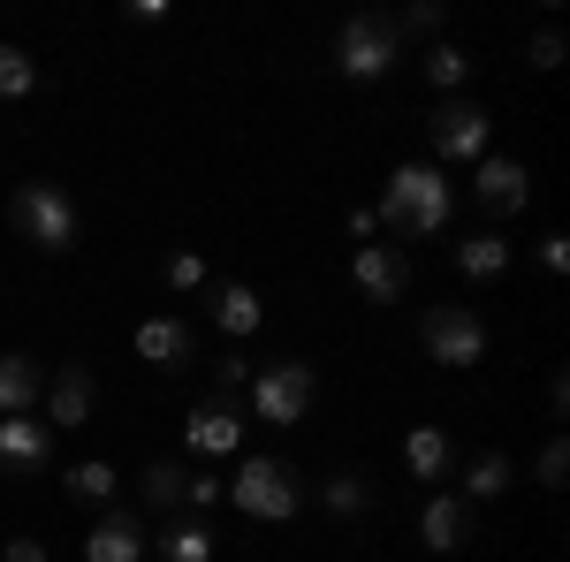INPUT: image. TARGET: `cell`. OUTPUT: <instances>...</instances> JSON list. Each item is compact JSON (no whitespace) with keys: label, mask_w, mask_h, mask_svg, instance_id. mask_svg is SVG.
Here are the masks:
<instances>
[{"label":"cell","mask_w":570,"mask_h":562,"mask_svg":"<svg viewBox=\"0 0 570 562\" xmlns=\"http://www.w3.org/2000/svg\"><path fill=\"white\" fill-rule=\"evenodd\" d=\"M449 214H456V183H449L434 160H403V168L389 175L381 220L411 228V236H441V228H449Z\"/></svg>","instance_id":"obj_1"},{"label":"cell","mask_w":570,"mask_h":562,"mask_svg":"<svg viewBox=\"0 0 570 562\" xmlns=\"http://www.w3.org/2000/svg\"><path fill=\"white\" fill-rule=\"evenodd\" d=\"M228 502H236L244 517H259V524H289L297 510H305V479H297L289 456H244Z\"/></svg>","instance_id":"obj_2"},{"label":"cell","mask_w":570,"mask_h":562,"mask_svg":"<svg viewBox=\"0 0 570 562\" xmlns=\"http://www.w3.org/2000/svg\"><path fill=\"white\" fill-rule=\"evenodd\" d=\"M395 61H403V31H395V16H351V23L335 31V69H343L351 85L389 77Z\"/></svg>","instance_id":"obj_3"},{"label":"cell","mask_w":570,"mask_h":562,"mask_svg":"<svg viewBox=\"0 0 570 562\" xmlns=\"http://www.w3.org/2000/svg\"><path fill=\"white\" fill-rule=\"evenodd\" d=\"M8 220H16L39 252H69V244H77V198H69L61 183H23V190L8 198Z\"/></svg>","instance_id":"obj_4"},{"label":"cell","mask_w":570,"mask_h":562,"mask_svg":"<svg viewBox=\"0 0 570 562\" xmlns=\"http://www.w3.org/2000/svg\"><path fill=\"white\" fill-rule=\"evenodd\" d=\"M312 395H320V373L297 365V357L252 373V411H259V426H297V418L312 411Z\"/></svg>","instance_id":"obj_5"},{"label":"cell","mask_w":570,"mask_h":562,"mask_svg":"<svg viewBox=\"0 0 570 562\" xmlns=\"http://www.w3.org/2000/svg\"><path fill=\"white\" fill-rule=\"evenodd\" d=\"M419 335H426V357H434V365H456V373L487 357V319L472 304H434Z\"/></svg>","instance_id":"obj_6"},{"label":"cell","mask_w":570,"mask_h":562,"mask_svg":"<svg viewBox=\"0 0 570 562\" xmlns=\"http://www.w3.org/2000/svg\"><path fill=\"white\" fill-rule=\"evenodd\" d=\"M487 137H494V122H487L480 107H464V99H449V107L426 115V145H434V160H472V168H480Z\"/></svg>","instance_id":"obj_7"},{"label":"cell","mask_w":570,"mask_h":562,"mask_svg":"<svg viewBox=\"0 0 570 562\" xmlns=\"http://www.w3.org/2000/svg\"><path fill=\"white\" fill-rule=\"evenodd\" d=\"M351 282H357V297H373V304H403V289H411V259H403V244H357Z\"/></svg>","instance_id":"obj_8"},{"label":"cell","mask_w":570,"mask_h":562,"mask_svg":"<svg viewBox=\"0 0 570 562\" xmlns=\"http://www.w3.org/2000/svg\"><path fill=\"white\" fill-rule=\"evenodd\" d=\"M472 198H480L487 214H525V198H532L525 160H494V152H487L480 168H472Z\"/></svg>","instance_id":"obj_9"},{"label":"cell","mask_w":570,"mask_h":562,"mask_svg":"<svg viewBox=\"0 0 570 562\" xmlns=\"http://www.w3.org/2000/svg\"><path fill=\"white\" fill-rule=\"evenodd\" d=\"M91 403H99V388H91V365H61L53 381H46V426H91Z\"/></svg>","instance_id":"obj_10"},{"label":"cell","mask_w":570,"mask_h":562,"mask_svg":"<svg viewBox=\"0 0 570 562\" xmlns=\"http://www.w3.org/2000/svg\"><path fill=\"white\" fill-rule=\"evenodd\" d=\"M419 540H426L434 555L472 548V502H464V494H434V502H426V517H419Z\"/></svg>","instance_id":"obj_11"},{"label":"cell","mask_w":570,"mask_h":562,"mask_svg":"<svg viewBox=\"0 0 570 562\" xmlns=\"http://www.w3.org/2000/svg\"><path fill=\"white\" fill-rule=\"evenodd\" d=\"M46 456H53V426H39V411L0 418V464H8V472H39Z\"/></svg>","instance_id":"obj_12"},{"label":"cell","mask_w":570,"mask_h":562,"mask_svg":"<svg viewBox=\"0 0 570 562\" xmlns=\"http://www.w3.org/2000/svg\"><path fill=\"white\" fill-rule=\"evenodd\" d=\"M183 433H190V448H198V456H236V448H244V418H236L228 403H198Z\"/></svg>","instance_id":"obj_13"},{"label":"cell","mask_w":570,"mask_h":562,"mask_svg":"<svg viewBox=\"0 0 570 562\" xmlns=\"http://www.w3.org/2000/svg\"><path fill=\"white\" fill-rule=\"evenodd\" d=\"M39 395H46L39 357L8 349V357H0V418H23V411H39Z\"/></svg>","instance_id":"obj_14"},{"label":"cell","mask_w":570,"mask_h":562,"mask_svg":"<svg viewBox=\"0 0 570 562\" xmlns=\"http://www.w3.org/2000/svg\"><path fill=\"white\" fill-rule=\"evenodd\" d=\"M85 562H145V524L137 517H99L85 540Z\"/></svg>","instance_id":"obj_15"},{"label":"cell","mask_w":570,"mask_h":562,"mask_svg":"<svg viewBox=\"0 0 570 562\" xmlns=\"http://www.w3.org/2000/svg\"><path fill=\"white\" fill-rule=\"evenodd\" d=\"M190 349H198V335L183 319H145L137 327V357L145 365H190Z\"/></svg>","instance_id":"obj_16"},{"label":"cell","mask_w":570,"mask_h":562,"mask_svg":"<svg viewBox=\"0 0 570 562\" xmlns=\"http://www.w3.org/2000/svg\"><path fill=\"white\" fill-rule=\"evenodd\" d=\"M403 464H411V479H449L456 448H449V433H441V426H411V433H403Z\"/></svg>","instance_id":"obj_17"},{"label":"cell","mask_w":570,"mask_h":562,"mask_svg":"<svg viewBox=\"0 0 570 562\" xmlns=\"http://www.w3.org/2000/svg\"><path fill=\"white\" fill-rule=\"evenodd\" d=\"M502 266H510V244H502L494 228H480V236L456 244V274H464V282H502Z\"/></svg>","instance_id":"obj_18"},{"label":"cell","mask_w":570,"mask_h":562,"mask_svg":"<svg viewBox=\"0 0 570 562\" xmlns=\"http://www.w3.org/2000/svg\"><path fill=\"white\" fill-rule=\"evenodd\" d=\"M510 486H518V464H510L502 448L472 456V472H464V502H494V494H510Z\"/></svg>","instance_id":"obj_19"},{"label":"cell","mask_w":570,"mask_h":562,"mask_svg":"<svg viewBox=\"0 0 570 562\" xmlns=\"http://www.w3.org/2000/svg\"><path fill=\"white\" fill-rule=\"evenodd\" d=\"M214 319L228 327V335H259V289H252V282H220Z\"/></svg>","instance_id":"obj_20"},{"label":"cell","mask_w":570,"mask_h":562,"mask_svg":"<svg viewBox=\"0 0 570 562\" xmlns=\"http://www.w3.org/2000/svg\"><path fill=\"white\" fill-rule=\"evenodd\" d=\"M320 510H327V517H365V510H373V479L365 472H335L327 486H320Z\"/></svg>","instance_id":"obj_21"},{"label":"cell","mask_w":570,"mask_h":562,"mask_svg":"<svg viewBox=\"0 0 570 562\" xmlns=\"http://www.w3.org/2000/svg\"><path fill=\"white\" fill-rule=\"evenodd\" d=\"M160 555L168 562H214V532L190 517V524H160Z\"/></svg>","instance_id":"obj_22"},{"label":"cell","mask_w":570,"mask_h":562,"mask_svg":"<svg viewBox=\"0 0 570 562\" xmlns=\"http://www.w3.org/2000/svg\"><path fill=\"white\" fill-rule=\"evenodd\" d=\"M39 91V61L23 46H0V99H31Z\"/></svg>","instance_id":"obj_23"},{"label":"cell","mask_w":570,"mask_h":562,"mask_svg":"<svg viewBox=\"0 0 570 562\" xmlns=\"http://www.w3.org/2000/svg\"><path fill=\"white\" fill-rule=\"evenodd\" d=\"M183 479L190 472H176V464H145V510H183Z\"/></svg>","instance_id":"obj_24"},{"label":"cell","mask_w":570,"mask_h":562,"mask_svg":"<svg viewBox=\"0 0 570 562\" xmlns=\"http://www.w3.org/2000/svg\"><path fill=\"white\" fill-rule=\"evenodd\" d=\"M115 486H122L115 464H77V472H69V494H77V502H115Z\"/></svg>","instance_id":"obj_25"},{"label":"cell","mask_w":570,"mask_h":562,"mask_svg":"<svg viewBox=\"0 0 570 562\" xmlns=\"http://www.w3.org/2000/svg\"><path fill=\"white\" fill-rule=\"evenodd\" d=\"M426 77H434L441 91H456L472 77V53H464V46H434V53H426Z\"/></svg>","instance_id":"obj_26"},{"label":"cell","mask_w":570,"mask_h":562,"mask_svg":"<svg viewBox=\"0 0 570 562\" xmlns=\"http://www.w3.org/2000/svg\"><path fill=\"white\" fill-rule=\"evenodd\" d=\"M441 23H449V8H441V0H419V8H403V16H395V31H419V39H434Z\"/></svg>","instance_id":"obj_27"},{"label":"cell","mask_w":570,"mask_h":562,"mask_svg":"<svg viewBox=\"0 0 570 562\" xmlns=\"http://www.w3.org/2000/svg\"><path fill=\"white\" fill-rule=\"evenodd\" d=\"M563 472H570V441L556 433V441L540 448V464H532V479H540V486H563Z\"/></svg>","instance_id":"obj_28"},{"label":"cell","mask_w":570,"mask_h":562,"mask_svg":"<svg viewBox=\"0 0 570 562\" xmlns=\"http://www.w3.org/2000/svg\"><path fill=\"white\" fill-rule=\"evenodd\" d=\"M206 282V259L198 252H168V289H198Z\"/></svg>","instance_id":"obj_29"},{"label":"cell","mask_w":570,"mask_h":562,"mask_svg":"<svg viewBox=\"0 0 570 562\" xmlns=\"http://www.w3.org/2000/svg\"><path fill=\"white\" fill-rule=\"evenodd\" d=\"M214 502H220V479L214 472H190V479H183V510H214Z\"/></svg>","instance_id":"obj_30"},{"label":"cell","mask_w":570,"mask_h":562,"mask_svg":"<svg viewBox=\"0 0 570 562\" xmlns=\"http://www.w3.org/2000/svg\"><path fill=\"white\" fill-rule=\"evenodd\" d=\"M214 381H220V403H228L236 388H252V365H244V357H220V365H214Z\"/></svg>","instance_id":"obj_31"},{"label":"cell","mask_w":570,"mask_h":562,"mask_svg":"<svg viewBox=\"0 0 570 562\" xmlns=\"http://www.w3.org/2000/svg\"><path fill=\"white\" fill-rule=\"evenodd\" d=\"M525 61L532 69H556V61H563V31H540V39L525 46Z\"/></svg>","instance_id":"obj_32"},{"label":"cell","mask_w":570,"mask_h":562,"mask_svg":"<svg viewBox=\"0 0 570 562\" xmlns=\"http://www.w3.org/2000/svg\"><path fill=\"white\" fill-rule=\"evenodd\" d=\"M540 259H548L556 274H563V266H570V236H540Z\"/></svg>","instance_id":"obj_33"},{"label":"cell","mask_w":570,"mask_h":562,"mask_svg":"<svg viewBox=\"0 0 570 562\" xmlns=\"http://www.w3.org/2000/svg\"><path fill=\"white\" fill-rule=\"evenodd\" d=\"M8 562H46L39 540H8Z\"/></svg>","instance_id":"obj_34"}]
</instances>
